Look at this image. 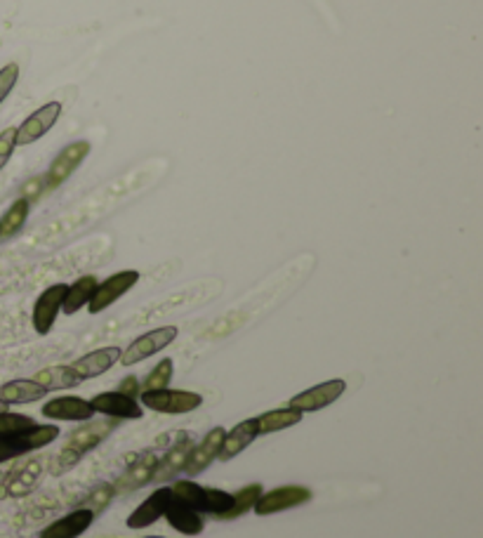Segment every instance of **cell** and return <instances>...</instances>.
Masks as SVG:
<instances>
[{
  "mask_svg": "<svg viewBox=\"0 0 483 538\" xmlns=\"http://www.w3.org/2000/svg\"><path fill=\"white\" fill-rule=\"evenodd\" d=\"M90 149L93 147H90L87 139H78V142H71V145L64 147L57 154V158L50 163V170L45 175V189H57L59 185H64L74 175V170L86 161Z\"/></svg>",
  "mask_w": 483,
  "mask_h": 538,
  "instance_id": "cell-7",
  "label": "cell"
},
{
  "mask_svg": "<svg viewBox=\"0 0 483 538\" xmlns=\"http://www.w3.org/2000/svg\"><path fill=\"white\" fill-rule=\"evenodd\" d=\"M347 390V382L342 378H335V381H326L321 385H314V388L305 390V392L295 394L293 400L288 401L290 409H297L302 413H314L321 411L326 406H330L333 401H337Z\"/></svg>",
  "mask_w": 483,
  "mask_h": 538,
  "instance_id": "cell-8",
  "label": "cell"
},
{
  "mask_svg": "<svg viewBox=\"0 0 483 538\" xmlns=\"http://www.w3.org/2000/svg\"><path fill=\"white\" fill-rule=\"evenodd\" d=\"M95 517L97 515H95L93 510L78 508L74 510V513H69V515H64L59 517V520L52 522L50 527L43 529L41 538H78L93 527Z\"/></svg>",
  "mask_w": 483,
  "mask_h": 538,
  "instance_id": "cell-16",
  "label": "cell"
},
{
  "mask_svg": "<svg viewBox=\"0 0 483 538\" xmlns=\"http://www.w3.org/2000/svg\"><path fill=\"white\" fill-rule=\"evenodd\" d=\"M123 350L121 348H99L93 350V352L83 354L71 364V371H74L75 376L81 378V381H93V378L102 376L106 371L111 369L114 364H118V359H121Z\"/></svg>",
  "mask_w": 483,
  "mask_h": 538,
  "instance_id": "cell-14",
  "label": "cell"
},
{
  "mask_svg": "<svg viewBox=\"0 0 483 538\" xmlns=\"http://www.w3.org/2000/svg\"><path fill=\"white\" fill-rule=\"evenodd\" d=\"M257 440V422L255 418H247V421L238 422L236 428L226 430L225 442H222V449L217 453L219 463H229L231 458H236L238 453H243L247 446Z\"/></svg>",
  "mask_w": 483,
  "mask_h": 538,
  "instance_id": "cell-17",
  "label": "cell"
},
{
  "mask_svg": "<svg viewBox=\"0 0 483 538\" xmlns=\"http://www.w3.org/2000/svg\"><path fill=\"white\" fill-rule=\"evenodd\" d=\"M170 501H173V489H170V486L156 489V492L146 498L145 503L137 505V508L130 513V517H127V527L145 529V527H151V524H156V522L166 515V508Z\"/></svg>",
  "mask_w": 483,
  "mask_h": 538,
  "instance_id": "cell-15",
  "label": "cell"
},
{
  "mask_svg": "<svg viewBox=\"0 0 483 538\" xmlns=\"http://www.w3.org/2000/svg\"><path fill=\"white\" fill-rule=\"evenodd\" d=\"M64 296H66V284L50 286L38 296L34 305V314H31V321H34V329L38 336H47L52 330L59 312H62Z\"/></svg>",
  "mask_w": 483,
  "mask_h": 538,
  "instance_id": "cell-10",
  "label": "cell"
},
{
  "mask_svg": "<svg viewBox=\"0 0 483 538\" xmlns=\"http://www.w3.org/2000/svg\"><path fill=\"white\" fill-rule=\"evenodd\" d=\"M302 418H305V413L297 411V409H290V406L262 413V416L255 418V422H257V437L293 428V425H299V422H302Z\"/></svg>",
  "mask_w": 483,
  "mask_h": 538,
  "instance_id": "cell-21",
  "label": "cell"
},
{
  "mask_svg": "<svg viewBox=\"0 0 483 538\" xmlns=\"http://www.w3.org/2000/svg\"><path fill=\"white\" fill-rule=\"evenodd\" d=\"M34 381L41 382L47 392H52V390L78 388V385L83 382L81 378L75 376L74 371H71V366H50V369H43L35 373Z\"/></svg>",
  "mask_w": 483,
  "mask_h": 538,
  "instance_id": "cell-25",
  "label": "cell"
},
{
  "mask_svg": "<svg viewBox=\"0 0 483 538\" xmlns=\"http://www.w3.org/2000/svg\"><path fill=\"white\" fill-rule=\"evenodd\" d=\"M177 333H179L177 326H161V329L149 330V333H145V336L135 338V340L127 345L126 352L121 354L118 361H121L123 366L139 364V361H145V359L161 352V350L167 348L170 342H175Z\"/></svg>",
  "mask_w": 483,
  "mask_h": 538,
  "instance_id": "cell-4",
  "label": "cell"
},
{
  "mask_svg": "<svg viewBox=\"0 0 483 538\" xmlns=\"http://www.w3.org/2000/svg\"><path fill=\"white\" fill-rule=\"evenodd\" d=\"M137 281H139L137 269H123V272H116V274H111L109 279L99 281L97 289H95V293H93V298H90V302H87V310H90V314L104 312V310L114 305L116 300H121L127 290L137 286Z\"/></svg>",
  "mask_w": 483,
  "mask_h": 538,
  "instance_id": "cell-5",
  "label": "cell"
},
{
  "mask_svg": "<svg viewBox=\"0 0 483 538\" xmlns=\"http://www.w3.org/2000/svg\"><path fill=\"white\" fill-rule=\"evenodd\" d=\"M31 203L26 198L19 197L17 201L12 203L10 208L5 210V215L0 218V239H10L26 225V218H29Z\"/></svg>",
  "mask_w": 483,
  "mask_h": 538,
  "instance_id": "cell-26",
  "label": "cell"
},
{
  "mask_svg": "<svg viewBox=\"0 0 483 538\" xmlns=\"http://www.w3.org/2000/svg\"><path fill=\"white\" fill-rule=\"evenodd\" d=\"M95 413H102V416H109L114 421H139V418L145 416V409L139 404L135 397H127L123 392H99L95 394L93 400Z\"/></svg>",
  "mask_w": 483,
  "mask_h": 538,
  "instance_id": "cell-9",
  "label": "cell"
},
{
  "mask_svg": "<svg viewBox=\"0 0 483 538\" xmlns=\"http://www.w3.org/2000/svg\"><path fill=\"white\" fill-rule=\"evenodd\" d=\"M225 434H226L225 428H215V430H210L206 437H203V442H198V444L191 446L189 456H186V461H185V468H182L186 475L189 477L201 475L203 470H207V465L217 461V453H219V449H222Z\"/></svg>",
  "mask_w": 483,
  "mask_h": 538,
  "instance_id": "cell-12",
  "label": "cell"
},
{
  "mask_svg": "<svg viewBox=\"0 0 483 538\" xmlns=\"http://www.w3.org/2000/svg\"><path fill=\"white\" fill-rule=\"evenodd\" d=\"M19 81V64H5L3 69H0V105L5 102L7 95L15 90V86H17Z\"/></svg>",
  "mask_w": 483,
  "mask_h": 538,
  "instance_id": "cell-31",
  "label": "cell"
},
{
  "mask_svg": "<svg viewBox=\"0 0 483 538\" xmlns=\"http://www.w3.org/2000/svg\"><path fill=\"white\" fill-rule=\"evenodd\" d=\"M156 465H158V456H156V453H145V456L139 458L137 463L133 465V468L127 470L121 480L116 482L114 492H135V489H139V486L149 484Z\"/></svg>",
  "mask_w": 483,
  "mask_h": 538,
  "instance_id": "cell-20",
  "label": "cell"
},
{
  "mask_svg": "<svg viewBox=\"0 0 483 538\" xmlns=\"http://www.w3.org/2000/svg\"><path fill=\"white\" fill-rule=\"evenodd\" d=\"M41 468H43L41 461H34V463H29L26 468L19 470L17 475L10 480V484H7V492H10L12 496H24V493H29L35 486V482H38Z\"/></svg>",
  "mask_w": 483,
  "mask_h": 538,
  "instance_id": "cell-28",
  "label": "cell"
},
{
  "mask_svg": "<svg viewBox=\"0 0 483 538\" xmlns=\"http://www.w3.org/2000/svg\"><path fill=\"white\" fill-rule=\"evenodd\" d=\"M57 437V425H34L26 432L12 434V437H0V463H7V461L24 456V453L38 452L43 446L52 444Z\"/></svg>",
  "mask_w": 483,
  "mask_h": 538,
  "instance_id": "cell-3",
  "label": "cell"
},
{
  "mask_svg": "<svg viewBox=\"0 0 483 538\" xmlns=\"http://www.w3.org/2000/svg\"><path fill=\"white\" fill-rule=\"evenodd\" d=\"M43 416L50 421H69V422H87L95 416L93 404L75 394H64L57 400H50L43 406Z\"/></svg>",
  "mask_w": 483,
  "mask_h": 538,
  "instance_id": "cell-13",
  "label": "cell"
},
{
  "mask_svg": "<svg viewBox=\"0 0 483 538\" xmlns=\"http://www.w3.org/2000/svg\"><path fill=\"white\" fill-rule=\"evenodd\" d=\"M191 446L194 444H189V442H177V444L167 452V456L158 458V465H156L154 475H151V482H166L170 480V477L177 475V472H182Z\"/></svg>",
  "mask_w": 483,
  "mask_h": 538,
  "instance_id": "cell-24",
  "label": "cell"
},
{
  "mask_svg": "<svg viewBox=\"0 0 483 538\" xmlns=\"http://www.w3.org/2000/svg\"><path fill=\"white\" fill-rule=\"evenodd\" d=\"M62 105L59 102H47L41 109H35L29 118H24L22 126L17 127V147L34 145L43 135H47L59 121Z\"/></svg>",
  "mask_w": 483,
  "mask_h": 538,
  "instance_id": "cell-11",
  "label": "cell"
},
{
  "mask_svg": "<svg viewBox=\"0 0 483 538\" xmlns=\"http://www.w3.org/2000/svg\"><path fill=\"white\" fill-rule=\"evenodd\" d=\"M145 538H163V536H145Z\"/></svg>",
  "mask_w": 483,
  "mask_h": 538,
  "instance_id": "cell-37",
  "label": "cell"
},
{
  "mask_svg": "<svg viewBox=\"0 0 483 538\" xmlns=\"http://www.w3.org/2000/svg\"><path fill=\"white\" fill-rule=\"evenodd\" d=\"M163 517H166L167 524H170L175 532L186 533V536H198V533L206 529V515L196 513L194 508H189V505H185L182 501H177L175 493H173V501L167 503L166 515Z\"/></svg>",
  "mask_w": 483,
  "mask_h": 538,
  "instance_id": "cell-18",
  "label": "cell"
},
{
  "mask_svg": "<svg viewBox=\"0 0 483 538\" xmlns=\"http://www.w3.org/2000/svg\"><path fill=\"white\" fill-rule=\"evenodd\" d=\"M15 149H17V127H5L0 133V170L5 168Z\"/></svg>",
  "mask_w": 483,
  "mask_h": 538,
  "instance_id": "cell-33",
  "label": "cell"
},
{
  "mask_svg": "<svg viewBox=\"0 0 483 538\" xmlns=\"http://www.w3.org/2000/svg\"><path fill=\"white\" fill-rule=\"evenodd\" d=\"M114 486H99L97 492H93L90 493V498H87L86 503H83V508H87V510H93L95 515H99V513H102L104 508H106V505L111 503V498H114Z\"/></svg>",
  "mask_w": 483,
  "mask_h": 538,
  "instance_id": "cell-32",
  "label": "cell"
},
{
  "mask_svg": "<svg viewBox=\"0 0 483 538\" xmlns=\"http://www.w3.org/2000/svg\"><path fill=\"white\" fill-rule=\"evenodd\" d=\"M139 404L142 409H151L156 413H167V416H182V413L196 411L203 406V397L189 390H146L139 392Z\"/></svg>",
  "mask_w": 483,
  "mask_h": 538,
  "instance_id": "cell-2",
  "label": "cell"
},
{
  "mask_svg": "<svg viewBox=\"0 0 483 538\" xmlns=\"http://www.w3.org/2000/svg\"><path fill=\"white\" fill-rule=\"evenodd\" d=\"M116 422H90V425H83V428L75 430L74 434L69 437L66 446H64L62 452L55 456L50 465L52 475H62L66 470L74 468L75 463H81V458L86 456L87 452H93L95 446L106 437V434L114 432Z\"/></svg>",
  "mask_w": 483,
  "mask_h": 538,
  "instance_id": "cell-1",
  "label": "cell"
},
{
  "mask_svg": "<svg viewBox=\"0 0 483 538\" xmlns=\"http://www.w3.org/2000/svg\"><path fill=\"white\" fill-rule=\"evenodd\" d=\"M118 392H123V394H127V397H137L139 392H142V388H139V381L137 378H126V381L121 382V390H118Z\"/></svg>",
  "mask_w": 483,
  "mask_h": 538,
  "instance_id": "cell-35",
  "label": "cell"
},
{
  "mask_svg": "<svg viewBox=\"0 0 483 538\" xmlns=\"http://www.w3.org/2000/svg\"><path fill=\"white\" fill-rule=\"evenodd\" d=\"M97 284H99L97 277H93V274L75 279L74 284L66 286V296H64V302H62V312L69 314V317L75 312H81L83 307L90 302V298H93Z\"/></svg>",
  "mask_w": 483,
  "mask_h": 538,
  "instance_id": "cell-22",
  "label": "cell"
},
{
  "mask_svg": "<svg viewBox=\"0 0 483 538\" xmlns=\"http://www.w3.org/2000/svg\"><path fill=\"white\" fill-rule=\"evenodd\" d=\"M7 411V404L3 400H0V413H5Z\"/></svg>",
  "mask_w": 483,
  "mask_h": 538,
  "instance_id": "cell-36",
  "label": "cell"
},
{
  "mask_svg": "<svg viewBox=\"0 0 483 538\" xmlns=\"http://www.w3.org/2000/svg\"><path fill=\"white\" fill-rule=\"evenodd\" d=\"M47 390L41 382H35L34 378H17L5 385H0V400L7 406L12 404H31V401H41L47 397Z\"/></svg>",
  "mask_w": 483,
  "mask_h": 538,
  "instance_id": "cell-19",
  "label": "cell"
},
{
  "mask_svg": "<svg viewBox=\"0 0 483 538\" xmlns=\"http://www.w3.org/2000/svg\"><path fill=\"white\" fill-rule=\"evenodd\" d=\"M34 425H38V422L31 416H24V413H0V437H12V434L26 432V430H31Z\"/></svg>",
  "mask_w": 483,
  "mask_h": 538,
  "instance_id": "cell-30",
  "label": "cell"
},
{
  "mask_svg": "<svg viewBox=\"0 0 483 538\" xmlns=\"http://www.w3.org/2000/svg\"><path fill=\"white\" fill-rule=\"evenodd\" d=\"M311 501V489L307 486H278V489H271V492L262 493L257 498V503L253 505V510L257 515H277V513H286V510L299 508Z\"/></svg>",
  "mask_w": 483,
  "mask_h": 538,
  "instance_id": "cell-6",
  "label": "cell"
},
{
  "mask_svg": "<svg viewBox=\"0 0 483 538\" xmlns=\"http://www.w3.org/2000/svg\"><path fill=\"white\" fill-rule=\"evenodd\" d=\"M173 373H175V361H173V359H163V361H158V364H156L154 369H151L149 376H146L145 381L139 382V388H142V392H146V390L170 388Z\"/></svg>",
  "mask_w": 483,
  "mask_h": 538,
  "instance_id": "cell-29",
  "label": "cell"
},
{
  "mask_svg": "<svg viewBox=\"0 0 483 538\" xmlns=\"http://www.w3.org/2000/svg\"><path fill=\"white\" fill-rule=\"evenodd\" d=\"M41 185H45V179L43 178H34L31 182H26L22 189V198H26L29 203H34L35 197L41 194V189H45V187H41Z\"/></svg>",
  "mask_w": 483,
  "mask_h": 538,
  "instance_id": "cell-34",
  "label": "cell"
},
{
  "mask_svg": "<svg viewBox=\"0 0 483 538\" xmlns=\"http://www.w3.org/2000/svg\"><path fill=\"white\" fill-rule=\"evenodd\" d=\"M170 489H173L177 501H182V503L194 508L196 513H201V515H210V489H207V486L196 484V482L189 480H179L175 482Z\"/></svg>",
  "mask_w": 483,
  "mask_h": 538,
  "instance_id": "cell-23",
  "label": "cell"
},
{
  "mask_svg": "<svg viewBox=\"0 0 483 538\" xmlns=\"http://www.w3.org/2000/svg\"><path fill=\"white\" fill-rule=\"evenodd\" d=\"M262 493H265V489H262L259 482L243 486L241 492L231 493V496H234V503H231V510L222 517V520H236V517L246 515L247 510H253V505L257 503V498L262 496Z\"/></svg>",
  "mask_w": 483,
  "mask_h": 538,
  "instance_id": "cell-27",
  "label": "cell"
}]
</instances>
